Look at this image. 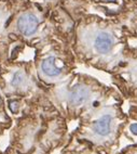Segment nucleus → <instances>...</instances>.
Masks as SVG:
<instances>
[{"instance_id":"f257e3e1","label":"nucleus","mask_w":137,"mask_h":154,"mask_svg":"<svg viewBox=\"0 0 137 154\" xmlns=\"http://www.w3.org/2000/svg\"><path fill=\"white\" fill-rule=\"evenodd\" d=\"M113 116L109 113H106L94 121V123L92 124V129L96 135L101 136V137H107L111 134Z\"/></svg>"},{"instance_id":"0eeeda50","label":"nucleus","mask_w":137,"mask_h":154,"mask_svg":"<svg viewBox=\"0 0 137 154\" xmlns=\"http://www.w3.org/2000/svg\"><path fill=\"white\" fill-rule=\"evenodd\" d=\"M10 109H11L13 112H16V110H17V102L16 101H11V102H10Z\"/></svg>"},{"instance_id":"20e7f679","label":"nucleus","mask_w":137,"mask_h":154,"mask_svg":"<svg viewBox=\"0 0 137 154\" xmlns=\"http://www.w3.org/2000/svg\"><path fill=\"white\" fill-rule=\"evenodd\" d=\"M42 71L48 75V76H57L62 73V69L56 65V62H55L54 58H48L43 61L42 63Z\"/></svg>"},{"instance_id":"423d86ee","label":"nucleus","mask_w":137,"mask_h":154,"mask_svg":"<svg viewBox=\"0 0 137 154\" xmlns=\"http://www.w3.org/2000/svg\"><path fill=\"white\" fill-rule=\"evenodd\" d=\"M130 131H131L133 135L137 136V123H134V124L130 125Z\"/></svg>"},{"instance_id":"7ed1b4c3","label":"nucleus","mask_w":137,"mask_h":154,"mask_svg":"<svg viewBox=\"0 0 137 154\" xmlns=\"http://www.w3.org/2000/svg\"><path fill=\"white\" fill-rule=\"evenodd\" d=\"M92 91L86 86H78L69 96V103L74 106H80L83 105L85 102H88L91 99Z\"/></svg>"},{"instance_id":"f03ea898","label":"nucleus","mask_w":137,"mask_h":154,"mask_svg":"<svg viewBox=\"0 0 137 154\" xmlns=\"http://www.w3.org/2000/svg\"><path fill=\"white\" fill-rule=\"evenodd\" d=\"M39 24V20L34 14H25L19 17L17 21V27L23 35L29 36L36 32Z\"/></svg>"},{"instance_id":"39448f33","label":"nucleus","mask_w":137,"mask_h":154,"mask_svg":"<svg viewBox=\"0 0 137 154\" xmlns=\"http://www.w3.org/2000/svg\"><path fill=\"white\" fill-rule=\"evenodd\" d=\"M21 82H22V76L17 73V74H15V76H14V79L12 80V84H13V85H15V86H17L19 83H21Z\"/></svg>"},{"instance_id":"6e6552de","label":"nucleus","mask_w":137,"mask_h":154,"mask_svg":"<svg viewBox=\"0 0 137 154\" xmlns=\"http://www.w3.org/2000/svg\"><path fill=\"white\" fill-rule=\"evenodd\" d=\"M1 103H2V101H1V99H0V104H1Z\"/></svg>"}]
</instances>
